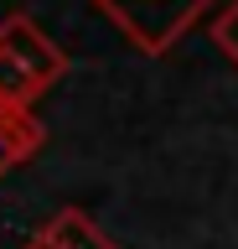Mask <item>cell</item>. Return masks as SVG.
<instances>
[{
    "label": "cell",
    "mask_w": 238,
    "mask_h": 249,
    "mask_svg": "<svg viewBox=\"0 0 238 249\" xmlns=\"http://www.w3.org/2000/svg\"><path fill=\"white\" fill-rule=\"evenodd\" d=\"M21 249H125L119 239H109V233L98 229L94 218L83 213V208H57V213L47 218V223H36L32 229V239Z\"/></svg>",
    "instance_id": "obj_3"
},
{
    "label": "cell",
    "mask_w": 238,
    "mask_h": 249,
    "mask_svg": "<svg viewBox=\"0 0 238 249\" xmlns=\"http://www.w3.org/2000/svg\"><path fill=\"white\" fill-rule=\"evenodd\" d=\"M212 47L238 68V0H222L212 11Z\"/></svg>",
    "instance_id": "obj_5"
},
{
    "label": "cell",
    "mask_w": 238,
    "mask_h": 249,
    "mask_svg": "<svg viewBox=\"0 0 238 249\" xmlns=\"http://www.w3.org/2000/svg\"><path fill=\"white\" fill-rule=\"evenodd\" d=\"M63 78H67V52L26 11H11L0 21V104L36 109V99L52 93Z\"/></svg>",
    "instance_id": "obj_1"
},
{
    "label": "cell",
    "mask_w": 238,
    "mask_h": 249,
    "mask_svg": "<svg viewBox=\"0 0 238 249\" xmlns=\"http://www.w3.org/2000/svg\"><path fill=\"white\" fill-rule=\"evenodd\" d=\"M98 16H109L119 36L145 57H166L176 42H187V31L207 11H218L222 0H88Z\"/></svg>",
    "instance_id": "obj_2"
},
{
    "label": "cell",
    "mask_w": 238,
    "mask_h": 249,
    "mask_svg": "<svg viewBox=\"0 0 238 249\" xmlns=\"http://www.w3.org/2000/svg\"><path fill=\"white\" fill-rule=\"evenodd\" d=\"M42 140H47V130L36 120V109H5L0 104V182L16 166H26L42 151Z\"/></svg>",
    "instance_id": "obj_4"
}]
</instances>
